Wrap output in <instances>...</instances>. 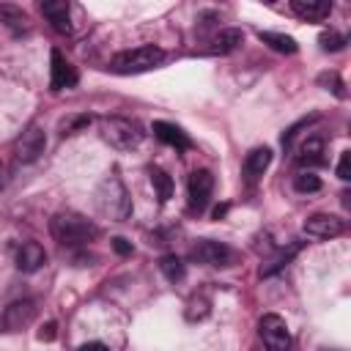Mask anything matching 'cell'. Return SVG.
<instances>
[{"label":"cell","instance_id":"cell-1","mask_svg":"<svg viewBox=\"0 0 351 351\" xmlns=\"http://www.w3.org/2000/svg\"><path fill=\"white\" fill-rule=\"evenodd\" d=\"M49 233L58 244L63 247H82L88 244L90 239H96V225L90 219H85L82 214H74V211H58L52 219H49Z\"/></svg>","mask_w":351,"mask_h":351},{"label":"cell","instance_id":"cell-2","mask_svg":"<svg viewBox=\"0 0 351 351\" xmlns=\"http://www.w3.org/2000/svg\"><path fill=\"white\" fill-rule=\"evenodd\" d=\"M165 60V49L154 47V44H143L134 49H123L118 55H112L110 69L118 74H140V71H151Z\"/></svg>","mask_w":351,"mask_h":351},{"label":"cell","instance_id":"cell-3","mask_svg":"<svg viewBox=\"0 0 351 351\" xmlns=\"http://www.w3.org/2000/svg\"><path fill=\"white\" fill-rule=\"evenodd\" d=\"M99 208L101 214H107L110 219H126L129 211H132V200L126 195V186L121 184L118 176H107L101 184H99Z\"/></svg>","mask_w":351,"mask_h":351},{"label":"cell","instance_id":"cell-4","mask_svg":"<svg viewBox=\"0 0 351 351\" xmlns=\"http://www.w3.org/2000/svg\"><path fill=\"white\" fill-rule=\"evenodd\" d=\"M101 137H104L112 148H118V151H132V148L140 145L143 132H140V126H137L134 121L112 115V118H104V121H101Z\"/></svg>","mask_w":351,"mask_h":351},{"label":"cell","instance_id":"cell-5","mask_svg":"<svg viewBox=\"0 0 351 351\" xmlns=\"http://www.w3.org/2000/svg\"><path fill=\"white\" fill-rule=\"evenodd\" d=\"M258 332H261V340L269 351H288L291 348V332H288V324L277 315V313H269L258 321Z\"/></svg>","mask_w":351,"mask_h":351},{"label":"cell","instance_id":"cell-6","mask_svg":"<svg viewBox=\"0 0 351 351\" xmlns=\"http://www.w3.org/2000/svg\"><path fill=\"white\" fill-rule=\"evenodd\" d=\"M186 192H189V208L192 211H206L211 192H214V176L208 170H195L186 181Z\"/></svg>","mask_w":351,"mask_h":351},{"label":"cell","instance_id":"cell-7","mask_svg":"<svg viewBox=\"0 0 351 351\" xmlns=\"http://www.w3.org/2000/svg\"><path fill=\"white\" fill-rule=\"evenodd\" d=\"M302 230H304V236L324 241V239H335V236H340V233L346 230V225H343V219L335 217V214H310V217L304 219Z\"/></svg>","mask_w":351,"mask_h":351},{"label":"cell","instance_id":"cell-8","mask_svg":"<svg viewBox=\"0 0 351 351\" xmlns=\"http://www.w3.org/2000/svg\"><path fill=\"white\" fill-rule=\"evenodd\" d=\"M189 255H192V261L206 263V266H228L230 258H233L230 247L222 244V241H214V239H200V241L192 247Z\"/></svg>","mask_w":351,"mask_h":351},{"label":"cell","instance_id":"cell-9","mask_svg":"<svg viewBox=\"0 0 351 351\" xmlns=\"http://www.w3.org/2000/svg\"><path fill=\"white\" fill-rule=\"evenodd\" d=\"M44 148H47V134H44V129L41 126H27L25 132H22V137L16 140V159L19 162H36L41 154H44Z\"/></svg>","mask_w":351,"mask_h":351},{"label":"cell","instance_id":"cell-10","mask_svg":"<svg viewBox=\"0 0 351 351\" xmlns=\"http://www.w3.org/2000/svg\"><path fill=\"white\" fill-rule=\"evenodd\" d=\"M77 85V69L63 58L60 49L49 52V88L52 90H66Z\"/></svg>","mask_w":351,"mask_h":351},{"label":"cell","instance_id":"cell-11","mask_svg":"<svg viewBox=\"0 0 351 351\" xmlns=\"http://www.w3.org/2000/svg\"><path fill=\"white\" fill-rule=\"evenodd\" d=\"M36 313H38V307H36L33 299H16V302H11L5 307L3 326L11 329V332H19V329H25V326H30L36 321Z\"/></svg>","mask_w":351,"mask_h":351},{"label":"cell","instance_id":"cell-12","mask_svg":"<svg viewBox=\"0 0 351 351\" xmlns=\"http://www.w3.org/2000/svg\"><path fill=\"white\" fill-rule=\"evenodd\" d=\"M47 263V252L38 241H25L19 250H16V269L25 271V274H33L38 271L41 266Z\"/></svg>","mask_w":351,"mask_h":351},{"label":"cell","instance_id":"cell-13","mask_svg":"<svg viewBox=\"0 0 351 351\" xmlns=\"http://www.w3.org/2000/svg\"><path fill=\"white\" fill-rule=\"evenodd\" d=\"M151 132H154V137H156V140H162L165 145H173L176 151H186V148H192V140H189V137H186V132H184V129H178L176 123L154 121Z\"/></svg>","mask_w":351,"mask_h":351},{"label":"cell","instance_id":"cell-14","mask_svg":"<svg viewBox=\"0 0 351 351\" xmlns=\"http://www.w3.org/2000/svg\"><path fill=\"white\" fill-rule=\"evenodd\" d=\"M41 14L47 16V22L58 30V33H71V22H69V3L66 0H44L41 3Z\"/></svg>","mask_w":351,"mask_h":351},{"label":"cell","instance_id":"cell-15","mask_svg":"<svg viewBox=\"0 0 351 351\" xmlns=\"http://www.w3.org/2000/svg\"><path fill=\"white\" fill-rule=\"evenodd\" d=\"M291 11H293L299 19L315 22V19L329 16L332 3H329V0H291Z\"/></svg>","mask_w":351,"mask_h":351},{"label":"cell","instance_id":"cell-16","mask_svg":"<svg viewBox=\"0 0 351 351\" xmlns=\"http://www.w3.org/2000/svg\"><path fill=\"white\" fill-rule=\"evenodd\" d=\"M269 165H271V151H269L266 145L252 148V151L247 154V159H244V176H247V181H250V184L258 181V178L266 173Z\"/></svg>","mask_w":351,"mask_h":351},{"label":"cell","instance_id":"cell-17","mask_svg":"<svg viewBox=\"0 0 351 351\" xmlns=\"http://www.w3.org/2000/svg\"><path fill=\"white\" fill-rule=\"evenodd\" d=\"M296 162L304 167H310V165H324V137H318V134H313V137H307L304 143H302V148H299V156H296Z\"/></svg>","mask_w":351,"mask_h":351},{"label":"cell","instance_id":"cell-18","mask_svg":"<svg viewBox=\"0 0 351 351\" xmlns=\"http://www.w3.org/2000/svg\"><path fill=\"white\" fill-rule=\"evenodd\" d=\"M0 22L11 30V33H25L27 30V16H25V11L19 8V5H11V3H0Z\"/></svg>","mask_w":351,"mask_h":351},{"label":"cell","instance_id":"cell-19","mask_svg":"<svg viewBox=\"0 0 351 351\" xmlns=\"http://www.w3.org/2000/svg\"><path fill=\"white\" fill-rule=\"evenodd\" d=\"M258 38L263 44H269L274 52H285V55H293L296 52V41L291 36H282V33H271V30H261Z\"/></svg>","mask_w":351,"mask_h":351},{"label":"cell","instance_id":"cell-20","mask_svg":"<svg viewBox=\"0 0 351 351\" xmlns=\"http://www.w3.org/2000/svg\"><path fill=\"white\" fill-rule=\"evenodd\" d=\"M148 176H151V184H154V189H156L159 203H167V200L173 197V178H170L162 167H151Z\"/></svg>","mask_w":351,"mask_h":351},{"label":"cell","instance_id":"cell-21","mask_svg":"<svg viewBox=\"0 0 351 351\" xmlns=\"http://www.w3.org/2000/svg\"><path fill=\"white\" fill-rule=\"evenodd\" d=\"M241 30H236V27H228V30H222L217 38H214V47H211V52H219V55H228V52H233L239 44H241Z\"/></svg>","mask_w":351,"mask_h":351},{"label":"cell","instance_id":"cell-22","mask_svg":"<svg viewBox=\"0 0 351 351\" xmlns=\"http://www.w3.org/2000/svg\"><path fill=\"white\" fill-rule=\"evenodd\" d=\"M159 271H162L170 282H178V280H184V274H186V269H184V263H181L178 255H162V258H159Z\"/></svg>","mask_w":351,"mask_h":351},{"label":"cell","instance_id":"cell-23","mask_svg":"<svg viewBox=\"0 0 351 351\" xmlns=\"http://www.w3.org/2000/svg\"><path fill=\"white\" fill-rule=\"evenodd\" d=\"M318 44H321V49H324V52H340L348 41H346V36H340V33L329 30V33H321V36H318Z\"/></svg>","mask_w":351,"mask_h":351},{"label":"cell","instance_id":"cell-24","mask_svg":"<svg viewBox=\"0 0 351 351\" xmlns=\"http://www.w3.org/2000/svg\"><path fill=\"white\" fill-rule=\"evenodd\" d=\"M293 189L302 192V195H307V192H318V189H321V178L313 176V173H299V176L293 178Z\"/></svg>","mask_w":351,"mask_h":351},{"label":"cell","instance_id":"cell-25","mask_svg":"<svg viewBox=\"0 0 351 351\" xmlns=\"http://www.w3.org/2000/svg\"><path fill=\"white\" fill-rule=\"evenodd\" d=\"M315 121H318V115H310V118H302V121H296L293 126H288V129L282 132V145L288 148V145L293 143V137H296V132H299L302 126H307V123H315Z\"/></svg>","mask_w":351,"mask_h":351},{"label":"cell","instance_id":"cell-26","mask_svg":"<svg viewBox=\"0 0 351 351\" xmlns=\"http://www.w3.org/2000/svg\"><path fill=\"white\" fill-rule=\"evenodd\" d=\"M337 178H340V181H348V178H351V151H343V154H340Z\"/></svg>","mask_w":351,"mask_h":351},{"label":"cell","instance_id":"cell-27","mask_svg":"<svg viewBox=\"0 0 351 351\" xmlns=\"http://www.w3.org/2000/svg\"><path fill=\"white\" fill-rule=\"evenodd\" d=\"M318 82H321V85H332L329 90H335L337 96H346V93H343V82H340V77H337V74H321V77H318Z\"/></svg>","mask_w":351,"mask_h":351},{"label":"cell","instance_id":"cell-28","mask_svg":"<svg viewBox=\"0 0 351 351\" xmlns=\"http://www.w3.org/2000/svg\"><path fill=\"white\" fill-rule=\"evenodd\" d=\"M112 250H115L118 255H132V241H126L123 236H115V239H112Z\"/></svg>","mask_w":351,"mask_h":351},{"label":"cell","instance_id":"cell-29","mask_svg":"<svg viewBox=\"0 0 351 351\" xmlns=\"http://www.w3.org/2000/svg\"><path fill=\"white\" fill-rule=\"evenodd\" d=\"M55 329H58V326H55V321H47V324L38 329V340H47V343H49V340H55Z\"/></svg>","mask_w":351,"mask_h":351},{"label":"cell","instance_id":"cell-30","mask_svg":"<svg viewBox=\"0 0 351 351\" xmlns=\"http://www.w3.org/2000/svg\"><path fill=\"white\" fill-rule=\"evenodd\" d=\"M77 351H110V346H104V343H99V340H93V343H82Z\"/></svg>","mask_w":351,"mask_h":351},{"label":"cell","instance_id":"cell-31","mask_svg":"<svg viewBox=\"0 0 351 351\" xmlns=\"http://www.w3.org/2000/svg\"><path fill=\"white\" fill-rule=\"evenodd\" d=\"M225 211H228V203H222V206H217V208H214V219H219V217H225Z\"/></svg>","mask_w":351,"mask_h":351}]
</instances>
